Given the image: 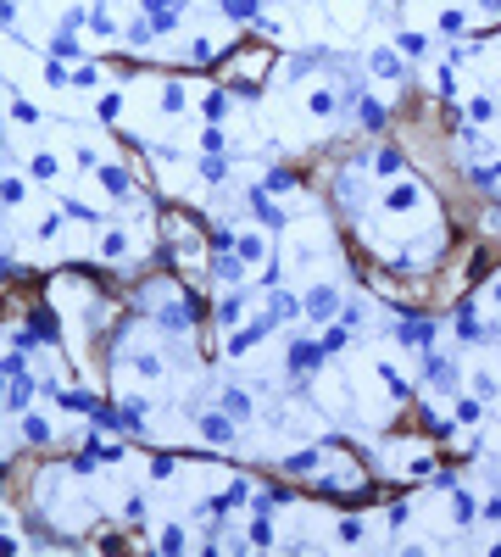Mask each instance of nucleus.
<instances>
[{
	"label": "nucleus",
	"mask_w": 501,
	"mask_h": 557,
	"mask_svg": "<svg viewBox=\"0 0 501 557\" xmlns=\"http://www.w3.org/2000/svg\"><path fill=\"white\" fill-rule=\"evenodd\" d=\"M396 167H401V151H396V145H384V151L373 157V173H379V178H384V173H396Z\"/></svg>",
	"instance_id": "nucleus-16"
},
{
	"label": "nucleus",
	"mask_w": 501,
	"mask_h": 557,
	"mask_svg": "<svg viewBox=\"0 0 501 557\" xmlns=\"http://www.w3.org/2000/svg\"><path fill=\"white\" fill-rule=\"evenodd\" d=\"M318 362H323V346H318V340H295V346H289V374H295V379H306Z\"/></svg>",
	"instance_id": "nucleus-1"
},
{
	"label": "nucleus",
	"mask_w": 501,
	"mask_h": 557,
	"mask_svg": "<svg viewBox=\"0 0 501 557\" xmlns=\"http://www.w3.org/2000/svg\"><path fill=\"white\" fill-rule=\"evenodd\" d=\"M28 401H34V379H22V374H17V385H11V401H6V407H22V412H28Z\"/></svg>",
	"instance_id": "nucleus-15"
},
{
	"label": "nucleus",
	"mask_w": 501,
	"mask_h": 557,
	"mask_svg": "<svg viewBox=\"0 0 501 557\" xmlns=\"http://www.w3.org/2000/svg\"><path fill=\"white\" fill-rule=\"evenodd\" d=\"M285 318H301V301L289 290H273V323H285Z\"/></svg>",
	"instance_id": "nucleus-9"
},
{
	"label": "nucleus",
	"mask_w": 501,
	"mask_h": 557,
	"mask_svg": "<svg viewBox=\"0 0 501 557\" xmlns=\"http://www.w3.org/2000/svg\"><path fill=\"white\" fill-rule=\"evenodd\" d=\"M184 546V530H162V552H178Z\"/></svg>",
	"instance_id": "nucleus-35"
},
{
	"label": "nucleus",
	"mask_w": 501,
	"mask_h": 557,
	"mask_svg": "<svg viewBox=\"0 0 501 557\" xmlns=\"http://www.w3.org/2000/svg\"><path fill=\"white\" fill-rule=\"evenodd\" d=\"M401 340H412V346L429 351V346H434V318H407V323H401Z\"/></svg>",
	"instance_id": "nucleus-5"
},
{
	"label": "nucleus",
	"mask_w": 501,
	"mask_h": 557,
	"mask_svg": "<svg viewBox=\"0 0 501 557\" xmlns=\"http://www.w3.org/2000/svg\"><path fill=\"white\" fill-rule=\"evenodd\" d=\"M100 184H106L112 195H129V173H123V167H100Z\"/></svg>",
	"instance_id": "nucleus-13"
},
{
	"label": "nucleus",
	"mask_w": 501,
	"mask_h": 557,
	"mask_svg": "<svg viewBox=\"0 0 501 557\" xmlns=\"http://www.w3.org/2000/svg\"><path fill=\"white\" fill-rule=\"evenodd\" d=\"M34 173L39 178H56V157H34Z\"/></svg>",
	"instance_id": "nucleus-36"
},
{
	"label": "nucleus",
	"mask_w": 501,
	"mask_h": 557,
	"mask_svg": "<svg viewBox=\"0 0 501 557\" xmlns=\"http://www.w3.org/2000/svg\"><path fill=\"white\" fill-rule=\"evenodd\" d=\"M268 190H295V173H285V167H279V173H268Z\"/></svg>",
	"instance_id": "nucleus-29"
},
{
	"label": "nucleus",
	"mask_w": 501,
	"mask_h": 557,
	"mask_svg": "<svg viewBox=\"0 0 501 557\" xmlns=\"http://www.w3.org/2000/svg\"><path fill=\"white\" fill-rule=\"evenodd\" d=\"M245 201H251V212H256V218H262L268 229H279V223H285V212H279V207L268 201V190H262V184H251V195H245Z\"/></svg>",
	"instance_id": "nucleus-3"
},
{
	"label": "nucleus",
	"mask_w": 501,
	"mask_h": 557,
	"mask_svg": "<svg viewBox=\"0 0 501 557\" xmlns=\"http://www.w3.org/2000/svg\"><path fill=\"white\" fill-rule=\"evenodd\" d=\"M424 374L434 385H451V362H440V357H424Z\"/></svg>",
	"instance_id": "nucleus-17"
},
{
	"label": "nucleus",
	"mask_w": 501,
	"mask_h": 557,
	"mask_svg": "<svg viewBox=\"0 0 501 557\" xmlns=\"http://www.w3.org/2000/svg\"><path fill=\"white\" fill-rule=\"evenodd\" d=\"M223 407H228V418H251V396L245 391H223Z\"/></svg>",
	"instance_id": "nucleus-12"
},
{
	"label": "nucleus",
	"mask_w": 501,
	"mask_h": 557,
	"mask_svg": "<svg viewBox=\"0 0 501 557\" xmlns=\"http://www.w3.org/2000/svg\"><path fill=\"white\" fill-rule=\"evenodd\" d=\"M201 435H207V440H217V446H223V440H228V435H234V424H228V418H217V412H201Z\"/></svg>",
	"instance_id": "nucleus-8"
},
{
	"label": "nucleus",
	"mask_w": 501,
	"mask_h": 557,
	"mask_svg": "<svg viewBox=\"0 0 501 557\" xmlns=\"http://www.w3.org/2000/svg\"><path fill=\"white\" fill-rule=\"evenodd\" d=\"M34 334H45V340H51V334H56V318H51V313H39V318H34Z\"/></svg>",
	"instance_id": "nucleus-37"
},
{
	"label": "nucleus",
	"mask_w": 501,
	"mask_h": 557,
	"mask_svg": "<svg viewBox=\"0 0 501 557\" xmlns=\"http://www.w3.org/2000/svg\"><path fill=\"white\" fill-rule=\"evenodd\" d=\"M457 334H462V340H485V323L474 318V307H462V313H457Z\"/></svg>",
	"instance_id": "nucleus-10"
},
{
	"label": "nucleus",
	"mask_w": 501,
	"mask_h": 557,
	"mask_svg": "<svg viewBox=\"0 0 501 557\" xmlns=\"http://www.w3.org/2000/svg\"><path fill=\"white\" fill-rule=\"evenodd\" d=\"M373 67H379V73H384V79H390V73H401V62H396V56H390V51H373Z\"/></svg>",
	"instance_id": "nucleus-23"
},
{
	"label": "nucleus",
	"mask_w": 501,
	"mask_h": 557,
	"mask_svg": "<svg viewBox=\"0 0 501 557\" xmlns=\"http://www.w3.org/2000/svg\"><path fill=\"white\" fill-rule=\"evenodd\" d=\"M89 452H95V457H106V463H117V457H123V446H112V440H89Z\"/></svg>",
	"instance_id": "nucleus-24"
},
{
	"label": "nucleus",
	"mask_w": 501,
	"mask_h": 557,
	"mask_svg": "<svg viewBox=\"0 0 501 557\" xmlns=\"http://www.w3.org/2000/svg\"><path fill=\"white\" fill-rule=\"evenodd\" d=\"M56 407H62V412H95L100 401L89 396V391H56Z\"/></svg>",
	"instance_id": "nucleus-6"
},
{
	"label": "nucleus",
	"mask_w": 501,
	"mask_h": 557,
	"mask_svg": "<svg viewBox=\"0 0 501 557\" xmlns=\"http://www.w3.org/2000/svg\"><path fill=\"white\" fill-rule=\"evenodd\" d=\"M51 56H56V62H67V56H78V39H72L67 28H62V34L51 39Z\"/></svg>",
	"instance_id": "nucleus-14"
},
{
	"label": "nucleus",
	"mask_w": 501,
	"mask_h": 557,
	"mask_svg": "<svg viewBox=\"0 0 501 557\" xmlns=\"http://www.w3.org/2000/svg\"><path fill=\"white\" fill-rule=\"evenodd\" d=\"M312 112H318V117H329V112H334V95H329V89H318V95H312Z\"/></svg>",
	"instance_id": "nucleus-27"
},
{
	"label": "nucleus",
	"mask_w": 501,
	"mask_h": 557,
	"mask_svg": "<svg viewBox=\"0 0 501 557\" xmlns=\"http://www.w3.org/2000/svg\"><path fill=\"white\" fill-rule=\"evenodd\" d=\"M251 541H256V546H268V541H273V530H268V518H256V524H251Z\"/></svg>",
	"instance_id": "nucleus-34"
},
{
	"label": "nucleus",
	"mask_w": 501,
	"mask_h": 557,
	"mask_svg": "<svg viewBox=\"0 0 501 557\" xmlns=\"http://www.w3.org/2000/svg\"><path fill=\"white\" fill-rule=\"evenodd\" d=\"M201 151H207V157H223V134H217V129L201 134Z\"/></svg>",
	"instance_id": "nucleus-26"
},
{
	"label": "nucleus",
	"mask_w": 501,
	"mask_h": 557,
	"mask_svg": "<svg viewBox=\"0 0 501 557\" xmlns=\"http://www.w3.org/2000/svg\"><path fill=\"white\" fill-rule=\"evenodd\" d=\"M362 123H367V129H384V106H379V100H362Z\"/></svg>",
	"instance_id": "nucleus-21"
},
{
	"label": "nucleus",
	"mask_w": 501,
	"mask_h": 557,
	"mask_svg": "<svg viewBox=\"0 0 501 557\" xmlns=\"http://www.w3.org/2000/svg\"><path fill=\"white\" fill-rule=\"evenodd\" d=\"M22 435H28V440H51V424H45V418H28V412H22Z\"/></svg>",
	"instance_id": "nucleus-18"
},
{
	"label": "nucleus",
	"mask_w": 501,
	"mask_h": 557,
	"mask_svg": "<svg viewBox=\"0 0 501 557\" xmlns=\"http://www.w3.org/2000/svg\"><path fill=\"white\" fill-rule=\"evenodd\" d=\"M223 11H228L234 22H245V17H256V0H223Z\"/></svg>",
	"instance_id": "nucleus-19"
},
{
	"label": "nucleus",
	"mask_w": 501,
	"mask_h": 557,
	"mask_svg": "<svg viewBox=\"0 0 501 557\" xmlns=\"http://www.w3.org/2000/svg\"><path fill=\"white\" fill-rule=\"evenodd\" d=\"M468 178H474V190H496L501 167H496V162H485V167H468Z\"/></svg>",
	"instance_id": "nucleus-11"
},
{
	"label": "nucleus",
	"mask_w": 501,
	"mask_h": 557,
	"mask_svg": "<svg viewBox=\"0 0 501 557\" xmlns=\"http://www.w3.org/2000/svg\"><path fill=\"white\" fill-rule=\"evenodd\" d=\"M129 39H134V45H150V39H156V28H150V22H134V28H129Z\"/></svg>",
	"instance_id": "nucleus-31"
},
{
	"label": "nucleus",
	"mask_w": 501,
	"mask_h": 557,
	"mask_svg": "<svg viewBox=\"0 0 501 557\" xmlns=\"http://www.w3.org/2000/svg\"><path fill=\"white\" fill-rule=\"evenodd\" d=\"M285 468H289V474H312V468H318V452H295Z\"/></svg>",
	"instance_id": "nucleus-20"
},
{
	"label": "nucleus",
	"mask_w": 501,
	"mask_h": 557,
	"mask_svg": "<svg viewBox=\"0 0 501 557\" xmlns=\"http://www.w3.org/2000/svg\"><path fill=\"white\" fill-rule=\"evenodd\" d=\"M212 273H217V279H223V284H240V279H245V262L223 251V256H217V262H212Z\"/></svg>",
	"instance_id": "nucleus-7"
},
{
	"label": "nucleus",
	"mask_w": 501,
	"mask_h": 557,
	"mask_svg": "<svg viewBox=\"0 0 501 557\" xmlns=\"http://www.w3.org/2000/svg\"><path fill=\"white\" fill-rule=\"evenodd\" d=\"M234 318H240V296H228V301L217 307V323H234Z\"/></svg>",
	"instance_id": "nucleus-30"
},
{
	"label": "nucleus",
	"mask_w": 501,
	"mask_h": 557,
	"mask_svg": "<svg viewBox=\"0 0 501 557\" xmlns=\"http://www.w3.org/2000/svg\"><path fill=\"white\" fill-rule=\"evenodd\" d=\"M0 201H22V184L17 178H0Z\"/></svg>",
	"instance_id": "nucleus-32"
},
{
	"label": "nucleus",
	"mask_w": 501,
	"mask_h": 557,
	"mask_svg": "<svg viewBox=\"0 0 501 557\" xmlns=\"http://www.w3.org/2000/svg\"><path fill=\"white\" fill-rule=\"evenodd\" d=\"M301 307H306V313H312V318H334V307H340V296H334V290H329V284H323V290H312V296H306V301H301Z\"/></svg>",
	"instance_id": "nucleus-4"
},
{
	"label": "nucleus",
	"mask_w": 501,
	"mask_h": 557,
	"mask_svg": "<svg viewBox=\"0 0 501 557\" xmlns=\"http://www.w3.org/2000/svg\"><path fill=\"white\" fill-rule=\"evenodd\" d=\"M479 412H485L479 401H462V407H457V418H462V424H479Z\"/></svg>",
	"instance_id": "nucleus-33"
},
{
	"label": "nucleus",
	"mask_w": 501,
	"mask_h": 557,
	"mask_svg": "<svg viewBox=\"0 0 501 557\" xmlns=\"http://www.w3.org/2000/svg\"><path fill=\"white\" fill-rule=\"evenodd\" d=\"M0 22H17V6L11 0H0Z\"/></svg>",
	"instance_id": "nucleus-38"
},
{
	"label": "nucleus",
	"mask_w": 501,
	"mask_h": 557,
	"mask_svg": "<svg viewBox=\"0 0 501 557\" xmlns=\"http://www.w3.org/2000/svg\"><path fill=\"white\" fill-rule=\"evenodd\" d=\"M396 45H401V51H407V56H424V51H429V45H424V34H401V39H396Z\"/></svg>",
	"instance_id": "nucleus-22"
},
{
	"label": "nucleus",
	"mask_w": 501,
	"mask_h": 557,
	"mask_svg": "<svg viewBox=\"0 0 501 557\" xmlns=\"http://www.w3.org/2000/svg\"><path fill=\"white\" fill-rule=\"evenodd\" d=\"M178 11H184V0H145V22H150L156 34H167V28L178 22Z\"/></svg>",
	"instance_id": "nucleus-2"
},
{
	"label": "nucleus",
	"mask_w": 501,
	"mask_h": 557,
	"mask_svg": "<svg viewBox=\"0 0 501 557\" xmlns=\"http://www.w3.org/2000/svg\"><path fill=\"white\" fill-rule=\"evenodd\" d=\"M201 178L217 184V178H223V157H201Z\"/></svg>",
	"instance_id": "nucleus-25"
},
{
	"label": "nucleus",
	"mask_w": 501,
	"mask_h": 557,
	"mask_svg": "<svg viewBox=\"0 0 501 557\" xmlns=\"http://www.w3.org/2000/svg\"><path fill=\"white\" fill-rule=\"evenodd\" d=\"M318 346H323V357H329V351H340V346H346V329H329Z\"/></svg>",
	"instance_id": "nucleus-28"
}]
</instances>
